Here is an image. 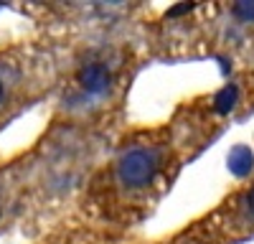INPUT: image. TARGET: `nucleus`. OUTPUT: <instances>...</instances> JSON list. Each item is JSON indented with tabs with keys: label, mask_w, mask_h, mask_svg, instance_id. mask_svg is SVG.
<instances>
[{
	"label": "nucleus",
	"mask_w": 254,
	"mask_h": 244,
	"mask_svg": "<svg viewBox=\"0 0 254 244\" xmlns=\"http://www.w3.org/2000/svg\"><path fill=\"white\" fill-rule=\"evenodd\" d=\"M147 5L112 18L71 36H56L64 44V61L51 97V132L107 150L122 132L130 89L147 64L145 46Z\"/></svg>",
	"instance_id": "obj_1"
},
{
	"label": "nucleus",
	"mask_w": 254,
	"mask_h": 244,
	"mask_svg": "<svg viewBox=\"0 0 254 244\" xmlns=\"http://www.w3.org/2000/svg\"><path fill=\"white\" fill-rule=\"evenodd\" d=\"M181 166L165 122L122 127L74 191L66 214L115 242H127L171 193Z\"/></svg>",
	"instance_id": "obj_2"
},
{
	"label": "nucleus",
	"mask_w": 254,
	"mask_h": 244,
	"mask_svg": "<svg viewBox=\"0 0 254 244\" xmlns=\"http://www.w3.org/2000/svg\"><path fill=\"white\" fill-rule=\"evenodd\" d=\"M74 173H79L76 163L49 135H41L31 148L0 160V237L41 211L46 196L66 186Z\"/></svg>",
	"instance_id": "obj_3"
},
{
	"label": "nucleus",
	"mask_w": 254,
	"mask_h": 244,
	"mask_svg": "<svg viewBox=\"0 0 254 244\" xmlns=\"http://www.w3.org/2000/svg\"><path fill=\"white\" fill-rule=\"evenodd\" d=\"M64 61L56 36L0 44V135L33 107L51 102Z\"/></svg>",
	"instance_id": "obj_4"
},
{
	"label": "nucleus",
	"mask_w": 254,
	"mask_h": 244,
	"mask_svg": "<svg viewBox=\"0 0 254 244\" xmlns=\"http://www.w3.org/2000/svg\"><path fill=\"white\" fill-rule=\"evenodd\" d=\"M201 227L211 234V239L239 242L254 234V176L239 191L231 193L221 206L201 221Z\"/></svg>",
	"instance_id": "obj_5"
},
{
	"label": "nucleus",
	"mask_w": 254,
	"mask_h": 244,
	"mask_svg": "<svg viewBox=\"0 0 254 244\" xmlns=\"http://www.w3.org/2000/svg\"><path fill=\"white\" fill-rule=\"evenodd\" d=\"M36 244H122V242H115L110 237L89 229L87 224H81L71 214H64L41 234Z\"/></svg>",
	"instance_id": "obj_6"
},
{
	"label": "nucleus",
	"mask_w": 254,
	"mask_h": 244,
	"mask_svg": "<svg viewBox=\"0 0 254 244\" xmlns=\"http://www.w3.org/2000/svg\"><path fill=\"white\" fill-rule=\"evenodd\" d=\"M0 5H3V3H0Z\"/></svg>",
	"instance_id": "obj_7"
}]
</instances>
